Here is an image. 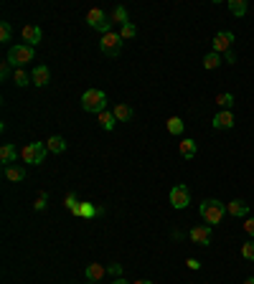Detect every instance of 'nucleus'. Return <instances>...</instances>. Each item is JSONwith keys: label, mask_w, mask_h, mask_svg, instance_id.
I'll return each instance as SVG.
<instances>
[{"label": "nucleus", "mask_w": 254, "mask_h": 284, "mask_svg": "<svg viewBox=\"0 0 254 284\" xmlns=\"http://www.w3.org/2000/svg\"><path fill=\"white\" fill-rule=\"evenodd\" d=\"M198 213H201V218H203L208 226H216V223L224 221V216H226V206H224L221 200H216V198H206V200L201 203Z\"/></svg>", "instance_id": "nucleus-1"}, {"label": "nucleus", "mask_w": 254, "mask_h": 284, "mask_svg": "<svg viewBox=\"0 0 254 284\" xmlns=\"http://www.w3.org/2000/svg\"><path fill=\"white\" fill-rule=\"evenodd\" d=\"M82 109L92 114H102L107 109V94L102 89H87L82 97Z\"/></svg>", "instance_id": "nucleus-2"}, {"label": "nucleus", "mask_w": 254, "mask_h": 284, "mask_svg": "<svg viewBox=\"0 0 254 284\" xmlns=\"http://www.w3.org/2000/svg\"><path fill=\"white\" fill-rule=\"evenodd\" d=\"M33 46H26V44H16V46H11L8 49V59L6 61H11L16 69H23L28 61H33Z\"/></svg>", "instance_id": "nucleus-3"}, {"label": "nucleus", "mask_w": 254, "mask_h": 284, "mask_svg": "<svg viewBox=\"0 0 254 284\" xmlns=\"http://www.w3.org/2000/svg\"><path fill=\"white\" fill-rule=\"evenodd\" d=\"M87 23H89V28L99 31L102 36L112 33V21H110V16H107L104 11H99V8H92V11L87 13Z\"/></svg>", "instance_id": "nucleus-4"}, {"label": "nucleus", "mask_w": 254, "mask_h": 284, "mask_svg": "<svg viewBox=\"0 0 254 284\" xmlns=\"http://www.w3.org/2000/svg\"><path fill=\"white\" fill-rule=\"evenodd\" d=\"M46 142H28L23 150H21V157H23V163H28V165H41L44 163V157H46Z\"/></svg>", "instance_id": "nucleus-5"}, {"label": "nucleus", "mask_w": 254, "mask_h": 284, "mask_svg": "<svg viewBox=\"0 0 254 284\" xmlns=\"http://www.w3.org/2000/svg\"><path fill=\"white\" fill-rule=\"evenodd\" d=\"M99 51L104 54V56H120V51H122V36L120 33H107V36H102V41H99Z\"/></svg>", "instance_id": "nucleus-6"}, {"label": "nucleus", "mask_w": 254, "mask_h": 284, "mask_svg": "<svg viewBox=\"0 0 254 284\" xmlns=\"http://www.w3.org/2000/svg\"><path fill=\"white\" fill-rule=\"evenodd\" d=\"M188 203H191V193H188V188H186L183 183H178V185L170 190V206H173L175 211H183V208H188Z\"/></svg>", "instance_id": "nucleus-7"}, {"label": "nucleus", "mask_w": 254, "mask_h": 284, "mask_svg": "<svg viewBox=\"0 0 254 284\" xmlns=\"http://www.w3.org/2000/svg\"><path fill=\"white\" fill-rule=\"evenodd\" d=\"M231 44H234V33L231 31H219L216 38H213V51L216 54H229Z\"/></svg>", "instance_id": "nucleus-8"}, {"label": "nucleus", "mask_w": 254, "mask_h": 284, "mask_svg": "<svg viewBox=\"0 0 254 284\" xmlns=\"http://www.w3.org/2000/svg\"><path fill=\"white\" fill-rule=\"evenodd\" d=\"M188 236H191V241H193V244L208 246V244H211V226H208V223H206V226H193Z\"/></svg>", "instance_id": "nucleus-9"}, {"label": "nucleus", "mask_w": 254, "mask_h": 284, "mask_svg": "<svg viewBox=\"0 0 254 284\" xmlns=\"http://www.w3.org/2000/svg\"><path fill=\"white\" fill-rule=\"evenodd\" d=\"M21 38H23L26 46H39V44H41V28L33 26V23H28V26H23Z\"/></svg>", "instance_id": "nucleus-10"}, {"label": "nucleus", "mask_w": 254, "mask_h": 284, "mask_svg": "<svg viewBox=\"0 0 254 284\" xmlns=\"http://www.w3.org/2000/svg\"><path fill=\"white\" fill-rule=\"evenodd\" d=\"M211 125H213V130H231V127H234V114H231L229 109H221V112L211 119Z\"/></svg>", "instance_id": "nucleus-11"}, {"label": "nucleus", "mask_w": 254, "mask_h": 284, "mask_svg": "<svg viewBox=\"0 0 254 284\" xmlns=\"http://www.w3.org/2000/svg\"><path fill=\"white\" fill-rule=\"evenodd\" d=\"M178 152H180V157H183V160H193V157H196V152H198V142L186 137V140H180V142H178Z\"/></svg>", "instance_id": "nucleus-12"}, {"label": "nucleus", "mask_w": 254, "mask_h": 284, "mask_svg": "<svg viewBox=\"0 0 254 284\" xmlns=\"http://www.w3.org/2000/svg\"><path fill=\"white\" fill-rule=\"evenodd\" d=\"M18 155H21V152L16 150V145H11V142H6L3 147H0V163H3V168H6V165H13Z\"/></svg>", "instance_id": "nucleus-13"}, {"label": "nucleus", "mask_w": 254, "mask_h": 284, "mask_svg": "<svg viewBox=\"0 0 254 284\" xmlns=\"http://www.w3.org/2000/svg\"><path fill=\"white\" fill-rule=\"evenodd\" d=\"M31 82L36 84V87H46L49 82H51V71H49V66H36L33 69V74H31Z\"/></svg>", "instance_id": "nucleus-14"}, {"label": "nucleus", "mask_w": 254, "mask_h": 284, "mask_svg": "<svg viewBox=\"0 0 254 284\" xmlns=\"http://www.w3.org/2000/svg\"><path fill=\"white\" fill-rule=\"evenodd\" d=\"M112 114H115L117 122H132V119H135V109H132L130 104H125V102L117 104V107L112 109Z\"/></svg>", "instance_id": "nucleus-15"}, {"label": "nucleus", "mask_w": 254, "mask_h": 284, "mask_svg": "<svg viewBox=\"0 0 254 284\" xmlns=\"http://www.w3.org/2000/svg\"><path fill=\"white\" fill-rule=\"evenodd\" d=\"M226 213H229V216H236V218H239V216H246V213H249V203H244V200L236 198V200L226 203Z\"/></svg>", "instance_id": "nucleus-16"}, {"label": "nucleus", "mask_w": 254, "mask_h": 284, "mask_svg": "<svg viewBox=\"0 0 254 284\" xmlns=\"http://www.w3.org/2000/svg\"><path fill=\"white\" fill-rule=\"evenodd\" d=\"M46 150H49V152H54V155H59V152H64V150H66V140H64L61 135H54V137H49V140H46Z\"/></svg>", "instance_id": "nucleus-17"}, {"label": "nucleus", "mask_w": 254, "mask_h": 284, "mask_svg": "<svg viewBox=\"0 0 254 284\" xmlns=\"http://www.w3.org/2000/svg\"><path fill=\"white\" fill-rule=\"evenodd\" d=\"M84 274H87V279H89V281H97V284H99V279H102V276H107V266H102V264H89Z\"/></svg>", "instance_id": "nucleus-18"}, {"label": "nucleus", "mask_w": 254, "mask_h": 284, "mask_svg": "<svg viewBox=\"0 0 254 284\" xmlns=\"http://www.w3.org/2000/svg\"><path fill=\"white\" fill-rule=\"evenodd\" d=\"M3 175H6L11 183H18V180H23V178H26V170H23V168H18V165H6V168H3Z\"/></svg>", "instance_id": "nucleus-19"}, {"label": "nucleus", "mask_w": 254, "mask_h": 284, "mask_svg": "<svg viewBox=\"0 0 254 284\" xmlns=\"http://www.w3.org/2000/svg\"><path fill=\"white\" fill-rule=\"evenodd\" d=\"M97 213H102V208H94L92 203H79V208H77L74 216H79V218H94Z\"/></svg>", "instance_id": "nucleus-20"}, {"label": "nucleus", "mask_w": 254, "mask_h": 284, "mask_svg": "<svg viewBox=\"0 0 254 284\" xmlns=\"http://www.w3.org/2000/svg\"><path fill=\"white\" fill-rule=\"evenodd\" d=\"M110 21H112V23H117L120 28H122L125 23H130V18H127V11H125L122 6H117V8L112 11V16H110Z\"/></svg>", "instance_id": "nucleus-21"}, {"label": "nucleus", "mask_w": 254, "mask_h": 284, "mask_svg": "<svg viewBox=\"0 0 254 284\" xmlns=\"http://www.w3.org/2000/svg\"><path fill=\"white\" fill-rule=\"evenodd\" d=\"M165 127H168V132H170V135H175V137H178V135H183V127H186V125H183V119H180V117H168Z\"/></svg>", "instance_id": "nucleus-22"}, {"label": "nucleus", "mask_w": 254, "mask_h": 284, "mask_svg": "<svg viewBox=\"0 0 254 284\" xmlns=\"http://www.w3.org/2000/svg\"><path fill=\"white\" fill-rule=\"evenodd\" d=\"M219 64H221V54L211 51V54H206V56H203V69L213 71V69H219Z\"/></svg>", "instance_id": "nucleus-23"}, {"label": "nucleus", "mask_w": 254, "mask_h": 284, "mask_svg": "<svg viewBox=\"0 0 254 284\" xmlns=\"http://www.w3.org/2000/svg\"><path fill=\"white\" fill-rule=\"evenodd\" d=\"M229 11H231V16L241 18L246 13V0H229Z\"/></svg>", "instance_id": "nucleus-24"}, {"label": "nucleus", "mask_w": 254, "mask_h": 284, "mask_svg": "<svg viewBox=\"0 0 254 284\" xmlns=\"http://www.w3.org/2000/svg\"><path fill=\"white\" fill-rule=\"evenodd\" d=\"M97 122H99V125H102V127H104V130H112V127H115V122H117V119H115V114H112V112H110V109H104V112H102V114H97Z\"/></svg>", "instance_id": "nucleus-25"}, {"label": "nucleus", "mask_w": 254, "mask_h": 284, "mask_svg": "<svg viewBox=\"0 0 254 284\" xmlns=\"http://www.w3.org/2000/svg\"><path fill=\"white\" fill-rule=\"evenodd\" d=\"M13 82H16V87H28L31 84V74H26L23 69H16L13 71Z\"/></svg>", "instance_id": "nucleus-26"}, {"label": "nucleus", "mask_w": 254, "mask_h": 284, "mask_svg": "<svg viewBox=\"0 0 254 284\" xmlns=\"http://www.w3.org/2000/svg\"><path fill=\"white\" fill-rule=\"evenodd\" d=\"M120 36H122V41H125V38H135V36H137L135 23H132V21H130V23H125V26L120 28Z\"/></svg>", "instance_id": "nucleus-27"}, {"label": "nucleus", "mask_w": 254, "mask_h": 284, "mask_svg": "<svg viewBox=\"0 0 254 284\" xmlns=\"http://www.w3.org/2000/svg\"><path fill=\"white\" fill-rule=\"evenodd\" d=\"M216 104H219L221 109H229V107L234 104V94H229V92H224V94H219V97H216Z\"/></svg>", "instance_id": "nucleus-28"}, {"label": "nucleus", "mask_w": 254, "mask_h": 284, "mask_svg": "<svg viewBox=\"0 0 254 284\" xmlns=\"http://www.w3.org/2000/svg\"><path fill=\"white\" fill-rule=\"evenodd\" d=\"M241 256H244L246 261H254V238L246 241V244H241Z\"/></svg>", "instance_id": "nucleus-29"}, {"label": "nucleus", "mask_w": 254, "mask_h": 284, "mask_svg": "<svg viewBox=\"0 0 254 284\" xmlns=\"http://www.w3.org/2000/svg\"><path fill=\"white\" fill-rule=\"evenodd\" d=\"M11 36H13L11 23H6V21H3V23H0V41H6V44H8V41H11Z\"/></svg>", "instance_id": "nucleus-30"}, {"label": "nucleus", "mask_w": 254, "mask_h": 284, "mask_svg": "<svg viewBox=\"0 0 254 284\" xmlns=\"http://www.w3.org/2000/svg\"><path fill=\"white\" fill-rule=\"evenodd\" d=\"M46 203H49V193H46V190H41V193H39V198H36V203H33V208H36V211H44V208H46Z\"/></svg>", "instance_id": "nucleus-31"}, {"label": "nucleus", "mask_w": 254, "mask_h": 284, "mask_svg": "<svg viewBox=\"0 0 254 284\" xmlns=\"http://www.w3.org/2000/svg\"><path fill=\"white\" fill-rule=\"evenodd\" d=\"M64 206H66L71 213H77V208H79V200H77V195H74V193H69V195L64 198Z\"/></svg>", "instance_id": "nucleus-32"}, {"label": "nucleus", "mask_w": 254, "mask_h": 284, "mask_svg": "<svg viewBox=\"0 0 254 284\" xmlns=\"http://www.w3.org/2000/svg\"><path fill=\"white\" fill-rule=\"evenodd\" d=\"M107 274H110L112 279H120V276H122V264H110V266H107Z\"/></svg>", "instance_id": "nucleus-33"}, {"label": "nucleus", "mask_w": 254, "mask_h": 284, "mask_svg": "<svg viewBox=\"0 0 254 284\" xmlns=\"http://www.w3.org/2000/svg\"><path fill=\"white\" fill-rule=\"evenodd\" d=\"M11 66H13L11 61H3V66H0V79H8L11 76Z\"/></svg>", "instance_id": "nucleus-34"}, {"label": "nucleus", "mask_w": 254, "mask_h": 284, "mask_svg": "<svg viewBox=\"0 0 254 284\" xmlns=\"http://www.w3.org/2000/svg\"><path fill=\"white\" fill-rule=\"evenodd\" d=\"M244 231L254 238V218H246V223H244Z\"/></svg>", "instance_id": "nucleus-35"}, {"label": "nucleus", "mask_w": 254, "mask_h": 284, "mask_svg": "<svg viewBox=\"0 0 254 284\" xmlns=\"http://www.w3.org/2000/svg\"><path fill=\"white\" fill-rule=\"evenodd\" d=\"M186 266L196 271V269H201V261H198V259H186Z\"/></svg>", "instance_id": "nucleus-36"}, {"label": "nucleus", "mask_w": 254, "mask_h": 284, "mask_svg": "<svg viewBox=\"0 0 254 284\" xmlns=\"http://www.w3.org/2000/svg\"><path fill=\"white\" fill-rule=\"evenodd\" d=\"M226 56V64H236V54L234 51H229V54H224Z\"/></svg>", "instance_id": "nucleus-37"}, {"label": "nucleus", "mask_w": 254, "mask_h": 284, "mask_svg": "<svg viewBox=\"0 0 254 284\" xmlns=\"http://www.w3.org/2000/svg\"><path fill=\"white\" fill-rule=\"evenodd\" d=\"M112 284H130V281H127V279H122V276H120V279H112Z\"/></svg>", "instance_id": "nucleus-38"}, {"label": "nucleus", "mask_w": 254, "mask_h": 284, "mask_svg": "<svg viewBox=\"0 0 254 284\" xmlns=\"http://www.w3.org/2000/svg\"><path fill=\"white\" fill-rule=\"evenodd\" d=\"M135 284H153L150 279H140V281H135Z\"/></svg>", "instance_id": "nucleus-39"}, {"label": "nucleus", "mask_w": 254, "mask_h": 284, "mask_svg": "<svg viewBox=\"0 0 254 284\" xmlns=\"http://www.w3.org/2000/svg\"><path fill=\"white\" fill-rule=\"evenodd\" d=\"M244 284H254V276H249V279H244Z\"/></svg>", "instance_id": "nucleus-40"}, {"label": "nucleus", "mask_w": 254, "mask_h": 284, "mask_svg": "<svg viewBox=\"0 0 254 284\" xmlns=\"http://www.w3.org/2000/svg\"><path fill=\"white\" fill-rule=\"evenodd\" d=\"M87 284H97V281H87Z\"/></svg>", "instance_id": "nucleus-41"}]
</instances>
